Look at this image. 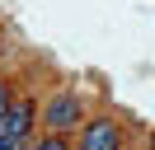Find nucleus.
Returning <instances> with one entry per match:
<instances>
[{
	"label": "nucleus",
	"mask_w": 155,
	"mask_h": 150,
	"mask_svg": "<svg viewBox=\"0 0 155 150\" xmlns=\"http://www.w3.org/2000/svg\"><path fill=\"white\" fill-rule=\"evenodd\" d=\"M38 117L47 122L52 136H66V131L85 127V103H80L75 94H57V99H47V108H42Z\"/></svg>",
	"instance_id": "1"
},
{
	"label": "nucleus",
	"mask_w": 155,
	"mask_h": 150,
	"mask_svg": "<svg viewBox=\"0 0 155 150\" xmlns=\"http://www.w3.org/2000/svg\"><path fill=\"white\" fill-rule=\"evenodd\" d=\"M38 103L28 99H14L10 108L0 112V141H33V127H38Z\"/></svg>",
	"instance_id": "2"
},
{
	"label": "nucleus",
	"mask_w": 155,
	"mask_h": 150,
	"mask_svg": "<svg viewBox=\"0 0 155 150\" xmlns=\"http://www.w3.org/2000/svg\"><path fill=\"white\" fill-rule=\"evenodd\" d=\"M80 150H122V127L113 117H94L80 127Z\"/></svg>",
	"instance_id": "3"
},
{
	"label": "nucleus",
	"mask_w": 155,
	"mask_h": 150,
	"mask_svg": "<svg viewBox=\"0 0 155 150\" xmlns=\"http://www.w3.org/2000/svg\"><path fill=\"white\" fill-rule=\"evenodd\" d=\"M33 150H71V141H66V136H52V131H47L42 141H33Z\"/></svg>",
	"instance_id": "4"
},
{
	"label": "nucleus",
	"mask_w": 155,
	"mask_h": 150,
	"mask_svg": "<svg viewBox=\"0 0 155 150\" xmlns=\"http://www.w3.org/2000/svg\"><path fill=\"white\" fill-rule=\"evenodd\" d=\"M0 150H33V141H0Z\"/></svg>",
	"instance_id": "5"
},
{
	"label": "nucleus",
	"mask_w": 155,
	"mask_h": 150,
	"mask_svg": "<svg viewBox=\"0 0 155 150\" xmlns=\"http://www.w3.org/2000/svg\"><path fill=\"white\" fill-rule=\"evenodd\" d=\"M10 103H14V99H10V84H5V80H0V112H5V108H10Z\"/></svg>",
	"instance_id": "6"
},
{
	"label": "nucleus",
	"mask_w": 155,
	"mask_h": 150,
	"mask_svg": "<svg viewBox=\"0 0 155 150\" xmlns=\"http://www.w3.org/2000/svg\"><path fill=\"white\" fill-rule=\"evenodd\" d=\"M71 150H80V145H71Z\"/></svg>",
	"instance_id": "7"
}]
</instances>
